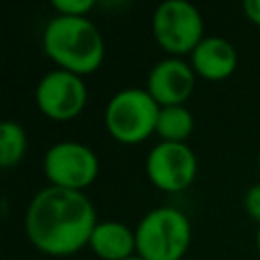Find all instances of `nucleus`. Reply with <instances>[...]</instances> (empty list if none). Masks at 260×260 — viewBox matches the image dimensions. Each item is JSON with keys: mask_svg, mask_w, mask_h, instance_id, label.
<instances>
[{"mask_svg": "<svg viewBox=\"0 0 260 260\" xmlns=\"http://www.w3.org/2000/svg\"><path fill=\"white\" fill-rule=\"evenodd\" d=\"M43 49L59 69L81 77L93 73L106 55L104 37L87 16H53L43 30Z\"/></svg>", "mask_w": 260, "mask_h": 260, "instance_id": "obj_2", "label": "nucleus"}, {"mask_svg": "<svg viewBox=\"0 0 260 260\" xmlns=\"http://www.w3.org/2000/svg\"><path fill=\"white\" fill-rule=\"evenodd\" d=\"M152 35L171 57H181L201 43L203 16L187 0H165L152 12Z\"/></svg>", "mask_w": 260, "mask_h": 260, "instance_id": "obj_5", "label": "nucleus"}, {"mask_svg": "<svg viewBox=\"0 0 260 260\" xmlns=\"http://www.w3.org/2000/svg\"><path fill=\"white\" fill-rule=\"evenodd\" d=\"M146 177L169 193L187 189L197 175V156L185 142H158L146 154Z\"/></svg>", "mask_w": 260, "mask_h": 260, "instance_id": "obj_8", "label": "nucleus"}, {"mask_svg": "<svg viewBox=\"0 0 260 260\" xmlns=\"http://www.w3.org/2000/svg\"><path fill=\"white\" fill-rule=\"evenodd\" d=\"M238 53L236 47L217 35L203 37L201 43L191 51V67L193 71L209 81H219L230 77L236 71Z\"/></svg>", "mask_w": 260, "mask_h": 260, "instance_id": "obj_10", "label": "nucleus"}, {"mask_svg": "<svg viewBox=\"0 0 260 260\" xmlns=\"http://www.w3.org/2000/svg\"><path fill=\"white\" fill-rule=\"evenodd\" d=\"M136 254L144 260H181L191 244V221L177 207H154L134 228Z\"/></svg>", "mask_w": 260, "mask_h": 260, "instance_id": "obj_3", "label": "nucleus"}, {"mask_svg": "<svg viewBox=\"0 0 260 260\" xmlns=\"http://www.w3.org/2000/svg\"><path fill=\"white\" fill-rule=\"evenodd\" d=\"M126 260H144L142 256H138V254H134V256H130V258H126Z\"/></svg>", "mask_w": 260, "mask_h": 260, "instance_id": "obj_18", "label": "nucleus"}, {"mask_svg": "<svg viewBox=\"0 0 260 260\" xmlns=\"http://www.w3.org/2000/svg\"><path fill=\"white\" fill-rule=\"evenodd\" d=\"M51 6L65 16H85L95 6V2L93 0H53Z\"/></svg>", "mask_w": 260, "mask_h": 260, "instance_id": "obj_14", "label": "nucleus"}, {"mask_svg": "<svg viewBox=\"0 0 260 260\" xmlns=\"http://www.w3.org/2000/svg\"><path fill=\"white\" fill-rule=\"evenodd\" d=\"M87 246L102 260H126L136 252V236L126 223L106 219L98 221Z\"/></svg>", "mask_w": 260, "mask_h": 260, "instance_id": "obj_11", "label": "nucleus"}, {"mask_svg": "<svg viewBox=\"0 0 260 260\" xmlns=\"http://www.w3.org/2000/svg\"><path fill=\"white\" fill-rule=\"evenodd\" d=\"M95 225V209L87 195L55 185L37 191L24 211L28 242L49 256L75 254L89 244Z\"/></svg>", "mask_w": 260, "mask_h": 260, "instance_id": "obj_1", "label": "nucleus"}, {"mask_svg": "<svg viewBox=\"0 0 260 260\" xmlns=\"http://www.w3.org/2000/svg\"><path fill=\"white\" fill-rule=\"evenodd\" d=\"M256 246H258V252H260V228H258V234H256Z\"/></svg>", "mask_w": 260, "mask_h": 260, "instance_id": "obj_17", "label": "nucleus"}, {"mask_svg": "<svg viewBox=\"0 0 260 260\" xmlns=\"http://www.w3.org/2000/svg\"><path fill=\"white\" fill-rule=\"evenodd\" d=\"M242 8H244V14L248 16V20H252L254 24L260 26V0H244Z\"/></svg>", "mask_w": 260, "mask_h": 260, "instance_id": "obj_16", "label": "nucleus"}, {"mask_svg": "<svg viewBox=\"0 0 260 260\" xmlns=\"http://www.w3.org/2000/svg\"><path fill=\"white\" fill-rule=\"evenodd\" d=\"M35 100L39 110L57 122H67L77 118L87 104V87L81 75L67 69L47 71L35 89Z\"/></svg>", "mask_w": 260, "mask_h": 260, "instance_id": "obj_7", "label": "nucleus"}, {"mask_svg": "<svg viewBox=\"0 0 260 260\" xmlns=\"http://www.w3.org/2000/svg\"><path fill=\"white\" fill-rule=\"evenodd\" d=\"M258 167H260V152H258Z\"/></svg>", "mask_w": 260, "mask_h": 260, "instance_id": "obj_19", "label": "nucleus"}, {"mask_svg": "<svg viewBox=\"0 0 260 260\" xmlns=\"http://www.w3.org/2000/svg\"><path fill=\"white\" fill-rule=\"evenodd\" d=\"M43 171L49 179V185L83 191L98 179L100 158L87 144L63 140L49 146L43 158Z\"/></svg>", "mask_w": 260, "mask_h": 260, "instance_id": "obj_6", "label": "nucleus"}, {"mask_svg": "<svg viewBox=\"0 0 260 260\" xmlns=\"http://www.w3.org/2000/svg\"><path fill=\"white\" fill-rule=\"evenodd\" d=\"M26 152V132L14 120H4L0 124V167H16Z\"/></svg>", "mask_w": 260, "mask_h": 260, "instance_id": "obj_13", "label": "nucleus"}, {"mask_svg": "<svg viewBox=\"0 0 260 260\" xmlns=\"http://www.w3.org/2000/svg\"><path fill=\"white\" fill-rule=\"evenodd\" d=\"M195 71L191 63L181 57H167L156 61L146 75V91L154 102L165 106H185L195 89Z\"/></svg>", "mask_w": 260, "mask_h": 260, "instance_id": "obj_9", "label": "nucleus"}, {"mask_svg": "<svg viewBox=\"0 0 260 260\" xmlns=\"http://www.w3.org/2000/svg\"><path fill=\"white\" fill-rule=\"evenodd\" d=\"M195 126V118L187 106H165L158 112L156 132L160 142H185Z\"/></svg>", "mask_w": 260, "mask_h": 260, "instance_id": "obj_12", "label": "nucleus"}, {"mask_svg": "<svg viewBox=\"0 0 260 260\" xmlns=\"http://www.w3.org/2000/svg\"><path fill=\"white\" fill-rule=\"evenodd\" d=\"M244 209L254 221L260 223V183H254L244 193Z\"/></svg>", "mask_w": 260, "mask_h": 260, "instance_id": "obj_15", "label": "nucleus"}, {"mask_svg": "<svg viewBox=\"0 0 260 260\" xmlns=\"http://www.w3.org/2000/svg\"><path fill=\"white\" fill-rule=\"evenodd\" d=\"M160 106L146 87H124L116 91L104 112V124L112 138L136 144L156 132Z\"/></svg>", "mask_w": 260, "mask_h": 260, "instance_id": "obj_4", "label": "nucleus"}]
</instances>
